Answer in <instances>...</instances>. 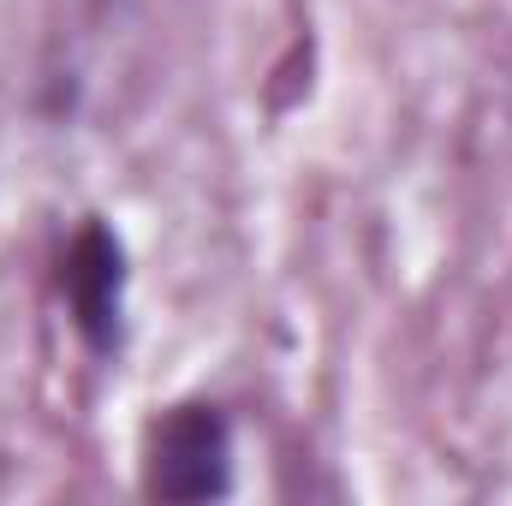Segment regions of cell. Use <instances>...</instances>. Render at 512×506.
<instances>
[{
	"label": "cell",
	"instance_id": "obj_1",
	"mask_svg": "<svg viewBox=\"0 0 512 506\" xmlns=\"http://www.w3.org/2000/svg\"><path fill=\"white\" fill-rule=\"evenodd\" d=\"M143 495L203 506L233 495V417L215 399H173L143 429Z\"/></svg>",
	"mask_w": 512,
	"mask_h": 506
},
{
	"label": "cell",
	"instance_id": "obj_2",
	"mask_svg": "<svg viewBox=\"0 0 512 506\" xmlns=\"http://www.w3.org/2000/svg\"><path fill=\"white\" fill-rule=\"evenodd\" d=\"M126 280H131L126 239L102 215H84L72 227V239L60 245L54 292L66 304V322L78 328V340L96 358H114L126 346Z\"/></svg>",
	"mask_w": 512,
	"mask_h": 506
}]
</instances>
